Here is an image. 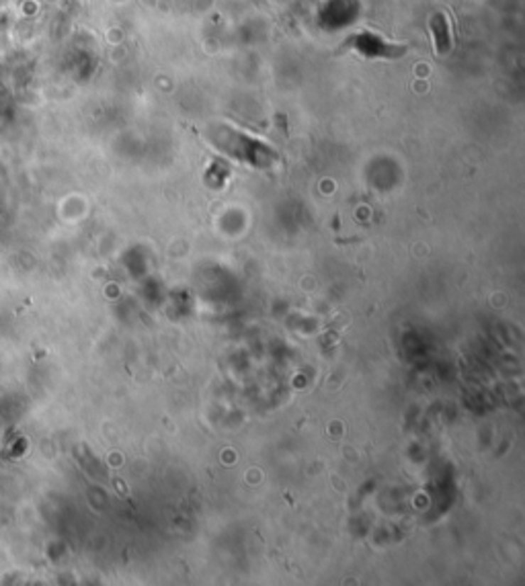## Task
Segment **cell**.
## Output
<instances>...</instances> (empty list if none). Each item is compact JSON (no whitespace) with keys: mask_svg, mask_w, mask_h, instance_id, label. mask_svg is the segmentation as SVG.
Here are the masks:
<instances>
[{"mask_svg":"<svg viewBox=\"0 0 525 586\" xmlns=\"http://www.w3.org/2000/svg\"><path fill=\"white\" fill-rule=\"evenodd\" d=\"M431 31H433L435 48L437 53H448L452 50V31H450V25H448V18L443 17L441 13H437L431 18Z\"/></svg>","mask_w":525,"mask_h":586,"instance_id":"obj_1","label":"cell"}]
</instances>
